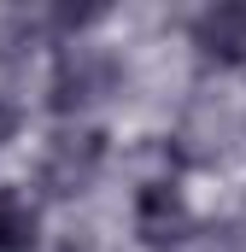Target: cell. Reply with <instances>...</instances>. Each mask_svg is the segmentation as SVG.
Segmentation results:
<instances>
[{
    "label": "cell",
    "mask_w": 246,
    "mask_h": 252,
    "mask_svg": "<svg viewBox=\"0 0 246 252\" xmlns=\"http://www.w3.org/2000/svg\"><path fill=\"white\" fill-rule=\"evenodd\" d=\"M118 88V59L106 47H88V41H64L59 59H53V76H47V106L59 118H76L88 112L94 100H106Z\"/></svg>",
    "instance_id": "obj_1"
},
{
    "label": "cell",
    "mask_w": 246,
    "mask_h": 252,
    "mask_svg": "<svg viewBox=\"0 0 246 252\" xmlns=\"http://www.w3.org/2000/svg\"><path fill=\"white\" fill-rule=\"evenodd\" d=\"M112 135L106 129H64L47 141V153H41V188L53 193V199H70V193H88L94 188V176L106 170V147Z\"/></svg>",
    "instance_id": "obj_2"
},
{
    "label": "cell",
    "mask_w": 246,
    "mask_h": 252,
    "mask_svg": "<svg viewBox=\"0 0 246 252\" xmlns=\"http://www.w3.org/2000/svg\"><path fill=\"white\" fill-rule=\"evenodd\" d=\"M187 35H193L199 59L223 64V70H241L246 64V0H217V6H205V12L187 24Z\"/></svg>",
    "instance_id": "obj_3"
},
{
    "label": "cell",
    "mask_w": 246,
    "mask_h": 252,
    "mask_svg": "<svg viewBox=\"0 0 246 252\" xmlns=\"http://www.w3.org/2000/svg\"><path fill=\"white\" fill-rule=\"evenodd\" d=\"M187 229H193V211L176 182H147L135 193V235L147 247H176V241H187Z\"/></svg>",
    "instance_id": "obj_4"
},
{
    "label": "cell",
    "mask_w": 246,
    "mask_h": 252,
    "mask_svg": "<svg viewBox=\"0 0 246 252\" xmlns=\"http://www.w3.org/2000/svg\"><path fill=\"white\" fill-rule=\"evenodd\" d=\"M35 247V205L18 188H0V252H30Z\"/></svg>",
    "instance_id": "obj_5"
},
{
    "label": "cell",
    "mask_w": 246,
    "mask_h": 252,
    "mask_svg": "<svg viewBox=\"0 0 246 252\" xmlns=\"http://www.w3.org/2000/svg\"><path fill=\"white\" fill-rule=\"evenodd\" d=\"M18 129H24V106L0 94V147H6V141H18Z\"/></svg>",
    "instance_id": "obj_6"
}]
</instances>
